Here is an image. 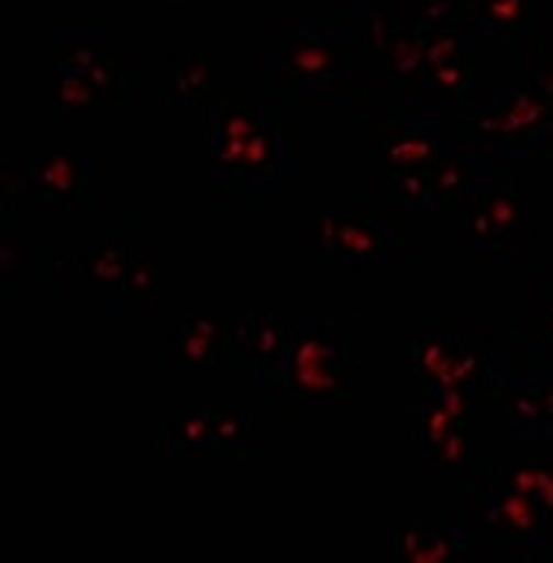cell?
I'll return each mask as SVG.
<instances>
[{"instance_id": "1", "label": "cell", "mask_w": 553, "mask_h": 563, "mask_svg": "<svg viewBox=\"0 0 553 563\" xmlns=\"http://www.w3.org/2000/svg\"><path fill=\"white\" fill-rule=\"evenodd\" d=\"M386 7L270 3L257 13V85L306 117L351 107L357 117L384 100Z\"/></svg>"}, {"instance_id": "2", "label": "cell", "mask_w": 553, "mask_h": 563, "mask_svg": "<svg viewBox=\"0 0 553 563\" xmlns=\"http://www.w3.org/2000/svg\"><path fill=\"white\" fill-rule=\"evenodd\" d=\"M207 210H306L309 135L302 117L267 93H219L203 110Z\"/></svg>"}, {"instance_id": "3", "label": "cell", "mask_w": 553, "mask_h": 563, "mask_svg": "<svg viewBox=\"0 0 553 563\" xmlns=\"http://www.w3.org/2000/svg\"><path fill=\"white\" fill-rule=\"evenodd\" d=\"M409 367L419 384L457 396L469 416H496L502 393L553 377V361L524 345L511 312H416Z\"/></svg>"}, {"instance_id": "4", "label": "cell", "mask_w": 553, "mask_h": 563, "mask_svg": "<svg viewBox=\"0 0 553 563\" xmlns=\"http://www.w3.org/2000/svg\"><path fill=\"white\" fill-rule=\"evenodd\" d=\"M48 287V300L62 312H148L158 294L155 217L148 210L103 213V232L93 249L58 255L33 252Z\"/></svg>"}, {"instance_id": "5", "label": "cell", "mask_w": 553, "mask_h": 563, "mask_svg": "<svg viewBox=\"0 0 553 563\" xmlns=\"http://www.w3.org/2000/svg\"><path fill=\"white\" fill-rule=\"evenodd\" d=\"M361 312H297L280 367L255 380L270 416H364Z\"/></svg>"}, {"instance_id": "6", "label": "cell", "mask_w": 553, "mask_h": 563, "mask_svg": "<svg viewBox=\"0 0 553 563\" xmlns=\"http://www.w3.org/2000/svg\"><path fill=\"white\" fill-rule=\"evenodd\" d=\"M461 519L499 563H553V467L467 464Z\"/></svg>"}, {"instance_id": "7", "label": "cell", "mask_w": 553, "mask_h": 563, "mask_svg": "<svg viewBox=\"0 0 553 563\" xmlns=\"http://www.w3.org/2000/svg\"><path fill=\"white\" fill-rule=\"evenodd\" d=\"M441 123L461 148L509 165L553 158V62L511 75L496 90H479L467 103L444 110Z\"/></svg>"}, {"instance_id": "8", "label": "cell", "mask_w": 553, "mask_h": 563, "mask_svg": "<svg viewBox=\"0 0 553 563\" xmlns=\"http://www.w3.org/2000/svg\"><path fill=\"white\" fill-rule=\"evenodd\" d=\"M306 255L319 264L370 267L384 261H412L416 239L409 217L370 200L357 207H306Z\"/></svg>"}, {"instance_id": "9", "label": "cell", "mask_w": 553, "mask_h": 563, "mask_svg": "<svg viewBox=\"0 0 553 563\" xmlns=\"http://www.w3.org/2000/svg\"><path fill=\"white\" fill-rule=\"evenodd\" d=\"M13 210L48 213H110L103 203V174L97 155H78L52 142L40 158L3 162V217Z\"/></svg>"}, {"instance_id": "10", "label": "cell", "mask_w": 553, "mask_h": 563, "mask_svg": "<svg viewBox=\"0 0 553 563\" xmlns=\"http://www.w3.org/2000/svg\"><path fill=\"white\" fill-rule=\"evenodd\" d=\"M469 45L511 75L553 62V0H461Z\"/></svg>"}, {"instance_id": "11", "label": "cell", "mask_w": 553, "mask_h": 563, "mask_svg": "<svg viewBox=\"0 0 553 563\" xmlns=\"http://www.w3.org/2000/svg\"><path fill=\"white\" fill-rule=\"evenodd\" d=\"M364 563H499L496 551L461 519H370L361 521Z\"/></svg>"}, {"instance_id": "12", "label": "cell", "mask_w": 553, "mask_h": 563, "mask_svg": "<svg viewBox=\"0 0 553 563\" xmlns=\"http://www.w3.org/2000/svg\"><path fill=\"white\" fill-rule=\"evenodd\" d=\"M152 457L162 467H252L257 461L255 416L215 409L168 416L152 432Z\"/></svg>"}, {"instance_id": "13", "label": "cell", "mask_w": 553, "mask_h": 563, "mask_svg": "<svg viewBox=\"0 0 553 563\" xmlns=\"http://www.w3.org/2000/svg\"><path fill=\"white\" fill-rule=\"evenodd\" d=\"M454 213L461 222V242L469 261L499 264L515 274L531 261L534 225L511 180L476 190Z\"/></svg>"}, {"instance_id": "14", "label": "cell", "mask_w": 553, "mask_h": 563, "mask_svg": "<svg viewBox=\"0 0 553 563\" xmlns=\"http://www.w3.org/2000/svg\"><path fill=\"white\" fill-rule=\"evenodd\" d=\"M148 55L103 52L78 71H52V120L87 123L107 107L145 103Z\"/></svg>"}, {"instance_id": "15", "label": "cell", "mask_w": 553, "mask_h": 563, "mask_svg": "<svg viewBox=\"0 0 553 563\" xmlns=\"http://www.w3.org/2000/svg\"><path fill=\"white\" fill-rule=\"evenodd\" d=\"M469 409L451 393L419 384L399 416V441L409 457L428 471H464L467 467Z\"/></svg>"}, {"instance_id": "16", "label": "cell", "mask_w": 553, "mask_h": 563, "mask_svg": "<svg viewBox=\"0 0 553 563\" xmlns=\"http://www.w3.org/2000/svg\"><path fill=\"white\" fill-rule=\"evenodd\" d=\"M297 312H225L229 364H239L255 380L270 377L290 345Z\"/></svg>"}, {"instance_id": "17", "label": "cell", "mask_w": 553, "mask_h": 563, "mask_svg": "<svg viewBox=\"0 0 553 563\" xmlns=\"http://www.w3.org/2000/svg\"><path fill=\"white\" fill-rule=\"evenodd\" d=\"M155 351L165 364H229L225 312H168L155 322Z\"/></svg>"}, {"instance_id": "18", "label": "cell", "mask_w": 553, "mask_h": 563, "mask_svg": "<svg viewBox=\"0 0 553 563\" xmlns=\"http://www.w3.org/2000/svg\"><path fill=\"white\" fill-rule=\"evenodd\" d=\"M222 90L215 87L213 68L203 55L193 52H165L148 55L145 103L152 107H197L203 110Z\"/></svg>"}, {"instance_id": "19", "label": "cell", "mask_w": 553, "mask_h": 563, "mask_svg": "<svg viewBox=\"0 0 553 563\" xmlns=\"http://www.w3.org/2000/svg\"><path fill=\"white\" fill-rule=\"evenodd\" d=\"M511 316L524 345L553 361V261H528L518 271Z\"/></svg>"}, {"instance_id": "20", "label": "cell", "mask_w": 553, "mask_h": 563, "mask_svg": "<svg viewBox=\"0 0 553 563\" xmlns=\"http://www.w3.org/2000/svg\"><path fill=\"white\" fill-rule=\"evenodd\" d=\"M496 416L506 419L518 448H553V377L502 393Z\"/></svg>"}, {"instance_id": "21", "label": "cell", "mask_w": 553, "mask_h": 563, "mask_svg": "<svg viewBox=\"0 0 553 563\" xmlns=\"http://www.w3.org/2000/svg\"><path fill=\"white\" fill-rule=\"evenodd\" d=\"M162 3H170V7H207V3H215V0H162Z\"/></svg>"}]
</instances>
